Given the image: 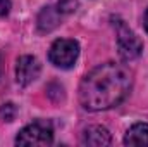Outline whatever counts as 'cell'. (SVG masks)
<instances>
[{
	"instance_id": "obj_1",
	"label": "cell",
	"mask_w": 148,
	"mask_h": 147,
	"mask_svg": "<svg viewBox=\"0 0 148 147\" xmlns=\"http://www.w3.org/2000/svg\"><path fill=\"white\" fill-rule=\"evenodd\" d=\"M133 73L127 66L103 62L81 80L79 102L86 111H107L119 106L131 92Z\"/></svg>"
},
{
	"instance_id": "obj_2",
	"label": "cell",
	"mask_w": 148,
	"mask_h": 147,
	"mask_svg": "<svg viewBox=\"0 0 148 147\" xmlns=\"http://www.w3.org/2000/svg\"><path fill=\"white\" fill-rule=\"evenodd\" d=\"M53 142V128L50 121L36 119L26 125L16 137L17 146H50Z\"/></svg>"
},
{
	"instance_id": "obj_3",
	"label": "cell",
	"mask_w": 148,
	"mask_h": 147,
	"mask_svg": "<svg viewBox=\"0 0 148 147\" xmlns=\"http://www.w3.org/2000/svg\"><path fill=\"white\" fill-rule=\"evenodd\" d=\"M79 55V43L73 38H59L48 50V61L60 69L73 68Z\"/></svg>"
},
{
	"instance_id": "obj_4",
	"label": "cell",
	"mask_w": 148,
	"mask_h": 147,
	"mask_svg": "<svg viewBox=\"0 0 148 147\" xmlns=\"http://www.w3.org/2000/svg\"><path fill=\"white\" fill-rule=\"evenodd\" d=\"M115 35H117V49H119V55L122 61H133L136 57L141 55L143 52V43L140 37H136V33L133 30H129L122 21L117 23L115 28Z\"/></svg>"
},
{
	"instance_id": "obj_5",
	"label": "cell",
	"mask_w": 148,
	"mask_h": 147,
	"mask_svg": "<svg viewBox=\"0 0 148 147\" xmlns=\"http://www.w3.org/2000/svg\"><path fill=\"white\" fill-rule=\"evenodd\" d=\"M41 64L35 55H21L16 62V80L21 87H28L40 76Z\"/></svg>"
},
{
	"instance_id": "obj_6",
	"label": "cell",
	"mask_w": 148,
	"mask_h": 147,
	"mask_svg": "<svg viewBox=\"0 0 148 147\" xmlns=\"http://www.w3.org/2000/svg\"><path fill=\"white\" fill-rule=\"evenodd\" d=\"M112 139L110 133L105 126L100 125H91L88 128H84L83 135H81V144L83 146H91V147H103L110 146Z\"/></svg>"
},
{
	"instance_id": "obj_7",
	"label": "cell",
	"mask_w": 148,
	"mask_h": 147,
	"mask_svg": "<svg viewBox=\"0 0 148 147\" xmlns=\"http://www.w3.org/2000/svg\"><path fill=\"white\" fill-rule=\"evenodd\" d=\"M62 17H64V14L60 12V9L57 5L45 7L40 12V16H38V28H40V31H52L55 26H59Z\"/></svg>"
},
{
	"instance_id": "obj_8",
	"label": "cell",
	"mask_w": 148,
	"mask_h": 147,
	"mask_svg": "<svg viewBox=\"0 0 148 147\" xmlns=\"http://www.w3.org/2000/svg\"><path fill=\"white\" fill-rule=\"evenodd\" d=\"M124 144L148 147V123H134L129 126L124 135Z\"/></svg>"
},
{
	"instance_id": "obj_9",
	"label": "cell",
	"mask_w": 148,
	"mask_h": 147,
	"mask_svg": "<svg viewBox=\"0 0 148 147\" xmlns=\"http://www.w3.org/2000/svg\"><path fill=\"white\" fill-rule=\"evenodd\" d=\"M16 116V106L12 102H7L0 107V119L2 121H12Z\"/></svg>"
},
{
	"instance_id": "obj_10",
	"label": "cell",
	"mask_w": 148,
	"mask_h": 147,
	"mask_svg": "<svg viewBox=\"0 0 148 147\" xmlns=\"http://www.w3.org/2000/svg\"><path fill=\"white\" fill-rule=\"evenodd\" d=\"M10 7H12L10 0H0V17L7 16L10 12Z\"/></svg>"
},
{
	"instance_id": "obj_11",
	"label": "cell",
	"mask_w": 148,
	"mask_h": 147,
	"mask_svg": "<svg viewBox=\"0 0 148 147\" xmlns=\"http://www.w3.org/2000/svg\"><path fill=\"white\" fill-rule=\"evenodd\" d=\"M143 23H145V30H147V33H148V9H147V12H145V19H143Z\"/></svg>"
}]
</instances>
